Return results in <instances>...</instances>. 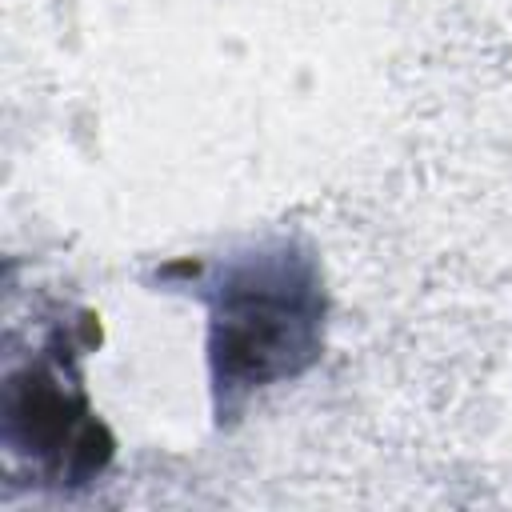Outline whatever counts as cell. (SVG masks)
<instances>
[{
    "mask_svg": "<svg viewBox=\"0 0 512 512\" xmlns=\"http://www.w3.org/2000/svg\"><path fill=\"white\" fill-rule=\"evenodd\" d=\"M320 324V292L312 260L292 256L288 244L244 256L220 284L212 304V360L216 384H264L296 372V356H312Z\"/></svg>",
    "mask_w": 512,
    "mask_h": 512,
    "instance_id": "1",
    "label": "cell"
}]
</instances>
